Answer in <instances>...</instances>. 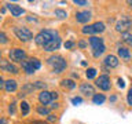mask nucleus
Here are the masks:
<instances>
[{"label": "nucleus", "mask_w": 132, "mask_h": 124, "mask_svg": "<svg viewBox=\"0 0 132 124\" xmlns=\"http://www.w3.org/2000/svg\"><path fill=\"white\" fill-rule=\"evenodd\" d=\"M51 107H52V109H55V107H58V103H56V102H54L52 105H51Z\"/></svg>", "instance_id": "e433bc0d"}, {"label": "nucleus", "mask_w": 132, "mask_h": 124, "mask_svg": "<svg viewBox=\"0 0 132 124\" xmlns=\"http://www.w3.org/2000/svg\"><path fill=\"white\" fill-rule=\"evenodd\" d=\"M39 101H40V103H41L43 106L48 105V103H51V102L54 101L52 92H50V91H47V90L41 91V92L39 94Z\"/></svg>", "instance_id": "9b49d317"}, {"label": "nucleus", "mask_w": 132, "mask_h": 124, "mask_svg": "<svg viewBox=\"0 0 132 124\" xmlns=\"http://www.w3.org/2000/svg\"><path fill=\"white\" fill-rule=\"evenodd\" d=\"M29 61H30V64H32L33 68H35V70H37V69H40V68H41V62L37 59V58H30Z\"/></svg>", "instance_id": "393cba45"}, {"label": "nucleus", "mask_w": 132, "mask_h": 124, "mask_svg": "<svg viewBox=\"0 0 132 124\" xmlns=\"http://www.w3.org/2000/svg\"><path fill=\"white\" fill-rule=\"evenodd\" d=\"M8 112H10L11 114H14V113H15V105H14V103H11V105L8 106Z\"/></svg>", "instance_id": "473e14b6"}, {"label": "nucleus", "mask_w": 132, "mask_h": 124, "mask_svg": "<svg viewBox=\"0 0 132 124\" xmlns=\"http://www.w3.org/2000/svg\"><path fill=\"white\" fill-rule=\"evenodd\" d=\"M128 4H129V6L132 7V0H128Z\"/></svg>", "instance_id": "a19ab883"}, {"label": "nucleus", "mask_w": 132, "mask_h": 124, "mask_svg": "<svg viewBox=\"0 0 132 124\" xmlns=\"http://www.w3.org/2000/svg\"><path fill=\"white\" fill-rule=\"evenodd\" d=\"M127 102H128V105L132 106V88L128 91V95H127Z\"/></svg>", "instance_id": "cd10ccee"}, {"label": "nucleus", "mask_w": 132, "mask_h": 124, "mask_svg": "<svg viewBox=\"0 0 132 124\" xmlns=\"http://www.w3.org/2000/svg\"><path fill=\"white\" fill-rule=\"evenodd\" d=\"M117 52H118V57H121L122 59H129L131 58V52L127 47H118Z\"/></svg>", "instance_id": "a211bd4d"}, {"label": "nucleus", "mask_w": 132, "mask_h": 124, "mask_svg": "<svg viewBox=\"0 0 132 124\" xmlns=\"http://www.w3.org/2000/svg\"><path fill=\"white\" fill-rule=\"evenodd\" d=\"M131 28H132V18L128 15L121 17V18L117 21V24H116V30L121 32V35L122 33H127V30H129Z\"/></svg>", "instance_id": "39448f33"}, {"label": "nucleus", "mask_w": 132, "mask_h": 124, "mask_svg": "<svg viewBox=\"0 0 132 124\" xmlns=\"http://www.w3.org/2000/svg\"><path fill=\"white\" fill-rule=\"evenodd\" d=\"M118 87H120V88H124V87H125V83H124V80H122V79H118Z\"/></svg>", "instance_id": "f704fd0d"}, {"label": "nucleus", "mask_w": 132, "mask_h": 124, "mask_svg": "<svg viewBox=\"0 0 132 124\" xmlns=\"http://www.w3.org/2000/svg\"><path fill=\"white\" fill-rule=\"evenodd\" d=\"M0 69H2L3 72H8V73H12V74H16V73H18V68H16L15 65L10 64V62L6 61V59H2V61H0Z\"/></svg>", "instance_id": "9d476101"}, {"label": "nucleus", "mask_w": 132, "mask_h": 124, "mask_svg": "<svg viewBox=\"0 0 132 124\" xmlns=\"http://www.w3.org/2000/svg\"><path fill=\"white\" fill-rule=\"evenodd\" d=\"M92 101H94V103H96V105H101V103H103L106 101V97L103 94H95L92 97Z\"/></svg>", "instance_id": "aec40b11"}, {"label": "nucleus", "mask_w": 132, "mask_h": 124, "mask_svg": "<svg viewBox=\"0 0 132 124\" xmlns=\"http://www.w3.org/2000/svg\"><path fill=\"white\" fill-rule=\"evenodd\" d=\"M85 76H87V79H94L95 76H96V69H94V68H89V69H87V73H85Z\"/></svg>", "instance_id": "a878e982"}, {"label": "nucleus", "mask_w": 132, "mask_h": 124, "mask_svg": "<svg viewBox=\"0 0 132 124\" xmlns=\"http://www.w3.org/2000/svg\"><path fill=\"white\" fill-rule=\"evenodd\" d=\"M95 84H96L98 88H101V90H103V91L110 90V87H111L110 79H109V76H107V74H102V76H99L96 80H95Z\"/></svg>", "instance_id": "6e6552de"}, {"label": "nucleus", "mask_w": 132, "mask_h": 124, "mask_svg": "<svg viewBox=\"0 0 132 124\" xmlns=\"http://www.w3.org/2000/svg\"><path fill=\"white\" fill-rule=\"evenodd\" d=\"M58 35L56 30H51V29H44V30L39 32L35 37V41L37 45H40V47H44L45 44L48 43L50 40L52 39V37H55Z\"/></svg>", "instance_id": "f03ea898"}, {"label": "nucleus", "mask_w": 132, "mask_h": 124, "mask_svg": "<svg viewBox=\"0 0 132 124\" xmlns=\"http://www.w3.org/2000/svg\"><path fill=\"white\" fill-rule=\"evenodd\" d=\"M61 86L66 90H73L74 87H76V83L73 80H70V79H63V80L61 81Z\"/></svg>", "instance_id": "6ab92c4d"}, {"label": "nucleus", "mask_w": 132, "mask_h": 124, "mask_svg": "<svg viewBox=\"0 0 132 124\" xmlns=\"http://www.w3.org/2000/svg\"><path fill=\"white\" fill-rule=\"evenodd\" d=\"M89 44H91V48H92V55L95 58H99L106 50L102 37H96V36L89 37Z\"/></svg>", "instance_id": "7ed1b4c3"}, {"label": "nucleus", "mask_w": 132, "mask_h": 124, "mask_svg": "<svg viewBox=\"0 0 132 124\" xmlns=\"http://www.w3.org/2000/svg\"><path fill=\"white\" fill-rule=\"evenodd\" d=\"M59 45H61V37H59V35H56L55 37H52V39L50 40V41L44 45L43 48L45 50V51L52 52V51H55V50L59 48Z\"/></svg>", "instance_id": "1a4fd4ad"}, {"label": "nucleus", "mask_w": 132, "mask_h": 124, "mask_svg": "<svg viewBox=\"0 0 132 124\" xmlns=\"http://www.w3.org/2000/svg\"><path fill=\"white\" fill-rule=\"evenodd\" d=\"M85 45H87V43H85V41H84V40H81V41H78V47H80V48H84V47H85Z\"/></svg>", "instance_id": "c9c22d12"}, {"label": "nucleus", "mask_w": 132, "mask_h": 124, "mask_svg": "<svg viewBox=\"0 0 132 124\" xmlns=\"http://www.w3.org/2000/svg\"><path fill=\"white\" fill-rule=\"evenodd\" d=\"M82 102V98H80V97H74L73 99H72V103L73 105H78V103H81Z\"/></svg>", "instance_id": "c756f323"}, {"label": "nucleus", "mask_w": 132, "mask_h": 124, "mask_svg": "<svg viewBox=\"0 0 132 124\" xmlns=\"http://www.w3.org/2000/svg\"><path fill=\"white\" fill-rule=\"evenodd\" d=\"M37 113L41 114V116H48L50 114V109L47 106H39L37 107Z\"/></svg>", "instance_id": "b1692460"}, {"label": "nucleus", "mask_w": 132, "mask_h": 124, "mask_svg": "<svg viewBox=\"0 0 132 124\" xmlns=\"http://www.w3.org/2000/svg\"><path fill=\"white\" fill-rule=\"evenodd\" d=\"M33 124H45V123H43V121H36V123H33Z\"/></svg>", "instance_id": "ea45409f"}, {"label": "nucleus", "mask_w": 132, "mask_h": 124, "mask_svg": "<svg viewBox=\"0 0 132 124\" xmlns=\"http://www.w3.org/2000/svg\"><path fill=\"white\" fill-rule=\"evenodd\" d=\"M52 98L56 99V98H58V92H52Z\"/></svg>", "instance_id": "4c0bfd02"}, {"label": "nucleus", "mask_w": 132, "mask_h": 124, "mask_svg": "<svg viewBox=\"0 0 132 124\" xmlns=\"http://www.w3.org/2000/svg\"><path fill=\"white\" fill-rule=\"evenodd\" d=\"M105 65L109 66V68H117L118 66V58L110 54V55H107L105 58Z\"/></svg>", "instance_id": "2eb2a0df"}, {"label": "nucleus", "mask_w": 132, "mask_h": 124, "mask_svg": "<svg viewBox=\"0 0 132 124\" xmlns=\"http://www.w3.org/2000/svg\"><path fill=\"white\" fill-rule=\"evenodd\" d=\"M14 33H15V36L18 37L21 41H29V40L33 39V33L29 30L28 28L15 26V28H14Z\"/></svg>", "instance_id": "423d86ee"}, {"label": "nucleus", "mask_w": 132, "mask_h": 124, "mask_svg": "<svg viewBox=\"0 0 132 124\" xmlns=\"http://www.w3.org/2000/svg\"><path fill=\"white\" fill-rule=\"evenodd\" d=\"M0 124H7V121H6V119H2V121H0Z\"/></svg>", "instance_id": "58836bf2"}, {"label": "nucleus", "mask_w": 132, "mask_h": 124, "mask_svg": "<svg viewBox=\"0 0 132 124\" xmlns=\"http://www.w3.org/2000/svg\"><path fill=\"white\" fill-rule=\"evenodd\" d=\"M7 6V8L10 10V12L14 17H19V15H22L23 14V8L22 7H19V6H16V4H11V3H8V4H6Z\"/></svg>", "instance_id": "4468645a"}, {"label": "nucleus", "mask_w": 132, "mask_h": 124, "mask_svg": "<svg viewBox=\"0 0 132 124\" xmlns=\"http://www.w3.org/2000/svg\"><path fill=\"white\" fill-rule=\"evenodd\" d=\"M35 88L37 90V88H47V84H45V83H43V81H36L35 83Z\"/></svg>", "instance_id": "bb28decb"}, {"label": "nucleus", "mask_w": 132, "mask_h": 124, "mask_svg": "<svg viewBox=\"0 0 132 124\" xmlns=\"http://www.w3.org/2000/svg\"><path fill=\"white\" fill-rule=\"evenodd\" d=\"M91 18H92V17H91L89 11H78V12H76V19H77V22H80V24H87Z\"/></svg>", "instance_id": "ddd939ff"}, {"label": "nucleus", "mask_w": 132, "mask_h": 124, "mask_svg": "<svg viewBox=\"0 0 132 124\" xmlns=\"http://www.w3.org/2000/svg\"><path fill=\"white\" fill-rule=\"evenodd\" d=\"M21 65H22V69L25 70V73H26V74L35 73V68L32 66V64H30V61H29V59H25Z\"/></svg>", "instance_id": "dca6fc26"}, {"label": "nucleus", "mask_w": 132, "mask_h": 124, "mask_svg": "<svg viewBox=\"0 0 132 124\" xmlns=\"http://www.w3.org/2000/svg\"><path fill=\"white\" fill-rule=\"evenodd\" d=\"M8 55H10L11 58V61H14V62H22L25 61V58H26V52L23 51L22 48H12L8 51Z\"/></svg>", "instance_id": "0eeeda50"}, {"label": "nucleus", "mask_w": 132, "mask_h": 124, "mask_svg": "<svg viewBox=\"0 0 132 124\" xmlns=\"http://www.w3.org/2000/svg\"><path fill=\"white\" fill-rule=\"evenodd\" d=\"M121 39L124 43H127L128 45H132V33H122L121 35Z\"/></svg>", "instance_id": "4be33fe9"}, {"label": "nucleus", "mask_w": 132, "mask_h": 124, "mask_svg": "<svg viewBox=\"0 0 132 124\" xmlns=\"http://www.w3.org/2000/svg\"><path fill=\"white\" fill-rule=\"evenodd\" d=\"M29 110H30V106H29V103L26 101H22L21 102V113L22 116H26L29 113Z\"/></svg>", "instance_id": "412c9836"}, {"label": "nucleus", "mask_w": 132, "mask_h": 124, "mask_svg": "<svg viewBox=\"0 0 132 124\" xmlns=\"http://www.w3.org/2000/svg\"><path fill=\"white\" fill-rule=\"evenodd\" d=\"M54 14H55L56 18H59V19H63L68 17V12H66L65 10H61V8H56L55 11H54Z\"/></svg>", "instance_id": "5701e85b"}, {"label": "nucleus", "mask_w": 132, "mask_h": 124, "mask_svg": "<svg viewBox=\"0 0 132 124\" xmlns=\"http://www.w3.org/2000/svg\"><path fill=\"white\" fill-rule=\"evenodd\" d=\"M47 64L51 66V69L54 70V73H62L66 69V66H68L65 58L61 57V55H51L47 59Z\"/></svg>", "instance_id": "f257e3e1"}, {"label": "nucleus", "mask_w": 132, "mask_h": 124, "mask_svg": "<svg viewBox=\"0 0 132 124\" xmlns=\"http://www.w3.org/2000/svg\"><path fill=\"white\" fill-rule=\"evenodd\" d=\"M105 29L106 26L103 22H95L91 25H85L81 29V33H84V35H99V33L105 32Z\"/></svg>", "instance_id": "20e7f679"}, {"label": "nucleus", "mask_w": 132, "mask_h": 124, "mask_svg": "<svg viewBox=\"0 0 132 124\" xmlns=\"http://www.w3.org/2000/svg\"><path fill=\"white\" fill-rule=\"evenodd\" d=\"M16 87H18V84H16L15 80H12V79H10V80L6 81V86H4V90L8 91V92H12V91L16 90Z\"/></svg>", "instance_id": "f3484780"}, {"label": "nucleus", "mask_w": 132, "mask_h": 124, "mask_svg": "<svg viewBox=\"0 0 132 124\" xmlns=\"http://www.w3.org/2000/svg\"><path fill=\"white\" fill-rule=\"evenodd\" d=\"M74 47V43H73V41H66V43H65V48H73Z\"/></svg>", "instance_id": "2f4dec72"}, {"label": "nucleus", "mask_w": 132, "mask_h": 124, "mask_svg": "<svg viewBox=\"0 0 132 124\" xmlns=\"http://www.w3.org/2000/svg\"><path fill=\"white\" fill-rule=\"evenodd\" d=\"M0 41H2L3 44H6V43H7V36H6V33H4V32L0 33Z\"/></svg>", "instance_id": "7c9ffc66"}, {"label": "nucleus", "mask_w": 132, "mask_h": 124, "mask_svg": "<svg viewBox=\"0 0 132 124\" xmlns=\"http://www.w3.org/2000/svg\"><path fill=\"white\" fill-rule=\"evenodd\" d=\"M80 92L85 97H94L95 95V88L88 83H84V84L80 86Z\"/></svg>", "instance_id": "f8f14e48"}, {"label": "nucleus", "mask_w": 132, "mask_h": 124, "mask_svg": "<svg viewBox=\"0 0 132 124\" xmlns=\"http://www.w3.org/2000/svg\"><path fill=\"white\" fill-rule=\"evenodd\" d=\"M73 3L76 6H88V2H85V0H74Z\"/></svg>", "instance_id": "c85d7f7f"}, {"label": "nucleus", "mask_w": 132, "mask_h": 124, "mask_svg": "<svg viewBox=\"0 0 132 124\" xmlns=\"http://www.w3.org/2000/svg\"><path fill=\"white\" fill-rule=\"evenodd\" d=\"M47 120H48L50 123H54V121H55V120H56V117H55V116H54V114H48Z\"/></svg>", "instance_id": "72a5a7b5"}]
</instances>
